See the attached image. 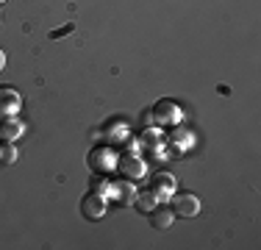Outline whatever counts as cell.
Listing matches in <instances>:
<instances>
[{
  "label": "cell",
  "mask_w": 261,
  "mask_h": 250,
  "mask_svg": "<svg viewBox=\"0 0 261 250\" xmlns=\"http://www.w3.org/2000/svg\"><path fill=\"white\" fill-rule=\"evenodd\" d=\"M25 134V122L17 117H0V142H17Z\"/></svg>",
  "instance_id": "cell-8"
},
{
  "label": "cell",
  "mask_w": 261,
  "mask_h": 250,
  "mask_svg": "<svg viewBox=\"0 0 261 250\" xmlns=\"http://www.w3.org/2000/svg\"><path fill=\"white\" fill-rule=\"evenodd\" d=\"M72 28H75V25H72V22H67V25H64V28H59V31H53V34H50V36H53V39H56V36H64V34H72Z\"/></svg>",
  "instance_id": "cell-13"
},
{
  "label": "cell",
  "mask_w": 261,
  "mask_h": 250,
  "mask_svg": "<svg viewBox=\"0 0 261 250\" xmlns=\"http://www.w3.org/2000/svg\"><path fill=\"white\" fill-rule=\"evenodd\" d=\"M3 70H6V53L0 50V72H3Z\"/></svg>",
  "instance_id": "cell-14"
},
{
  "label": "cell",
  "mask_w": 261,
  "mask_h": 250,
  "mask_svg": "<svg viewBox=\"0 0 261 250\" xmlns=\"http://www.w3.org/2000/svg\"><path fill=\"white\" fill-rule=\"evenodd\" d=\"M147 217H150V225L159 231H167L172 222H175V214H172L170 206H156L153 211H147Z\"/></svg>",
  "instance_id": "cell-10"
},
{
  "label": "cell",
  "mask_w": 261,
  "mask_h": 250,
  "mask_svg": "<svg viewBox=\"0 0 261 250\" xmlns=\"http://www.w3.org/2000/svg\"><path fill=\"white\" fill-rule=\"evenodd\" d=\"M150 192L156 195L159 200L161 197H170L172 192H175V178H172L170 172H159V175H153V181H150Z\"/></svg>",
  "instance_id": "cell-9"
},
{
  "label": "cell",
  "mask_w": 261,
  "mask_h": 250,
  "mask_svg": "<svg viewBox=\"0 0 261 250\" xmlns=\"http://www.w3.org/2000/svg\"><path fill=\"white\" fill-rule=\"evenodd\" d=\"M134 206H136L139 211H145V214H147V211H153V209L159 206V197L153 195V192H142V195H136Z\"/></svg>",
  "instance_id": "cell-11"
},
{
  "label": "cell",
  "mask_w": 261,
  "mask_h": 250,
  "mask_svg": "<svg viewBox=\"0 0 261 250\" xmlns=\"http://www.w3.org/2000/svg\"><path fill=\"white\" fill-rule=\"evenodd\" d=\"M106 209H109V200H106V195H97V192H89L81 200V214L86 220H100V217H106Z\"/></svg>",
  "instance_id": "cell-5"
},
{
  "label": "cell",
  "mask_w": 261,
  "mask_h": 250,
  "mask_svg": "<svg viewBox=\"0 0 261 250\" xmlns=\"http://www.w3.org/2000/svg\"><path fill=\"white\" fill-rule=\"evenodd\" d=\"M117 172H120L122 178H128V181L136 184V181L145 175V161H142L139 156H134V153H125V156L117 159Z\"/></svg>",
  "instance_id": "cell-4"
},
{
  "label": "cell",
  "mask_w": 261,
  "mask_h": 250,
  "mask_svg": "<svg viewBox=\"0 0 261 250\" xmlns=\"http://www.w3.org/2000/svg\"><path fill=\"white\" fill-rule=\"evenodd\" d=\"M17 156L20 153H17V147L11 145V142H0V164L3 167H11L17 161Z\"/></svg>",
  "instance_id": "cell-12"
},
{
  "label": "cell",
  "mask_w": 261,
  "mask_h": 250,
  "mask_svg": "<svg viewBox=\"0 0 261 250\" xmlns=\"http://www.w3.org/2000/svg\"><path fill=\"white\" fill-rule=\"evenodd\" d=\"M150 114L156 122H178L181 120V106H178L175 100H159Z\"/></svg>",
  "instance_id": "cell-7"
},
{
  "label": "cell",
  "mask_w": 261,
  "mask_h": 250,
  "mask_svg": "<svg viewBox=\"0 0 261 250\" xmlns=\"http://www.w3.org/2000/svg\"><path fill=\"white\" fill-rule=\"evenodd\" d=\"M136 186H134V181H128V178H122V181H114L111 184L109 181V192H106V197H111L114 203H120V206H130L136 200Z\"/></svg>",
  "instance_id": "cell-3"
},
{
  "label": "cell",
  "mask_w": 261,
  "mask_h": 250,
  "mask_svg": "<svg viewBox=\"0 0 261 250\" xmlns=\"http://www.w3.org/2000/svg\"><path fill=\"white\" fill-rule=\"evenodd\" d=\"M22 109V95L14 86H0V117H17Z\"/></svg>",
  "instance_id": "cell-6"
},
{
  "label": "cell",
  "mask_w": 261,
  "mask_h": 250,
  "mask_svg": "<svg viewBox=\"0 0 261 250\" xmlns=\"http://www.w3.org/2000/svg\"><path fill=\"white\" fill-rule=\"evenodd\" d=\"M3 3H6V0H0V6H3Z\"/></svg>",
  "instance_id": "cell-15"
},
{
  "label": "cell",
  "mask_w": 261,
  "mask_h": 250,
  "mask_svg": "<svg viewBox=\"0 0 261 250\" xmlns=\"http://www.w3.org/2000/svg\"><path fill=\"white\" fill-rule=\"evenodd\" d=\"M117 159H120V156L114 153V147H111V145H100V147H95L89 153L86 164H89V170H95L97 175H103V172H114L117 170Z\"/></svg>",
  "instance_id": "cell-2"
},
{
  "label": "cell",
  "mask_w": 261,
  "mask_h": 250,
  "mask_svg": "<svg viewBox=\"0 0 261 250\" xmlns=\"http://www.w3.org/2000/svg\"><path fill=\"white\" fill-rule=\"evenodd\" d=\"M170 209L175 217H181V220H192V217L200 214L203 203L197 195H192V192H172L170 195Z\"/></svg>",
  "instance_id": "cell-1"
}]
</instances>
